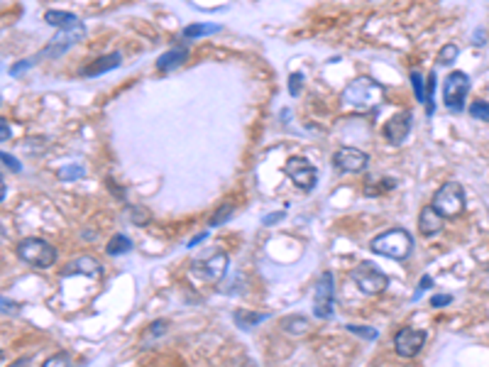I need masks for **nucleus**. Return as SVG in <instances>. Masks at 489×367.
Wrapping results in <instances>:
<instances>
[{
	"label": "nucleus",
	"instance_id": "4be33fe9",
	"mask_svg": "<svg viewBox=\"0 0 489 367\" xmlns=\"http://www.w3.org/2000/svg\"><path fill=\"white\" fill-rule=\"evenodd\" d=\"M108 255L110 257H118V255H125V253H130L132 250V240L127 236H115V238H110V242H108Z\"/></svg>",
	"mask_w": 489,
	"mask_h": 367
},
{
	"label": "nucleus",
	"instance_id": "423d86ee",
	"mask_svg": "<svg viewBox=\"0 0 489 367\" xmlns=\"http://www.w3.org/2000/svg\"><path fill=\"white\" fill-rule=\"evenodd\" d=\"M350 277H353L355 287L360 289L362 294H367V296H375V294H381L384 289H387L389 279L387 275L381 270H377L372 262H362L358 264L353 272H350Z\"/></svg>",
	"mask_w": 489,
	"mask_h": 367
},
{
	"label": "nucleus",
	"instance_id": "bb28decb",
	"mask_svg": "<svg viewBox=\"0 0 489 367\" xmlns=\"http://www.w3.org/2000/svg\"><path fill=\"white\" fill-rule=\"evenodd\" d=\"M230 216H233V203H223L221 208L216 211V216L211 218V228H218V225H223L225 220H230Z\"/></svg>",
	"mask_w": 489,
	"mask_h": 367
},
{
	"label": "nucleus",
	"instance_id": "f704fd0d",
	"mask_svg": "<svg viewBox=\"0 0 489 367\" xmlns=\"http://www.w3.org/2000/svg\"><path fill=\"white\" fill-rule=\"evenodd\" d=\"M12 138V127L5 118H0V142H5V140Z\"/></svg>",
	"mask_w": 489,
	"mask_h": 367
},
{
	"label": "nucleus",
	"instance_id": "c756f323",
	"mask_svg": "<svg viewBox=\"0 0 489 367\" xmlns=\"http://www.w3.org/2000/svg\"><path fill=\"white\" fill-rule=\"evenodd\" d=\"M0 164L3 166H8V169H10V172H23V164H20V162L15 160V157H10V155H5V152H0Z\"/></svg>",
	"mask_w": 489,
	"mask_h": 367
},
{
	"label": "nucleus",
	"instance_id": "39448f33",
	"mask_svg": "<svg viewBox=\"0 0 489 367\" xmlns=\"http://www.w3.org/2000/svg\"><path fill=\"white\" fill-rule=\"evenodd\" d=\"M470 93V76L462 71H453L443 81V103L450 113L465 110V98Z\"/></svg>",
	"mask_w": 489,
	"mask_h": 367
},
{
	"label": "nucleus",
	"instance_id": "ea45409f",
	"mask_svg": "<svg viewBox=\"0 0 489 367\" xmlns=\"http://www.w3.org/2000/svg\"><path fill=\"white\" fill-rule=\"evenodd\" d=\"M205 238H208V233H199V236H196V238H191V242H188V247H196V245H199V242H203Z\"/></svg>",
	"mask_w": 489,
	"mask_h": 367
},
{
	"label": "nucleus",
	"instance_id": "f257e3e1",
	"mask_svg": "<svg viewBox=\"0 0 489 367\" xmlns=\"http://www.w3.org/2000/svg\"><path fill=\"white\" fill-rule=\"evenodd\" d=\"M340 103L350 113H375L381 103H384V88L381 84H377L370 76H358L355 81H350L342 91Z\"/></svg>",
	"mask_w": 489,
	"mask_h": 367
},
{
	"label": "nucleus",
	"instance_id": "cd10ccee",
	"mask_svg": "<svg viewBox=\"0 0 489 367\" xmlns=\"http://www.w3.org/2000/svg\"><path fill=\"white\" fill-rule=\"evenodd\" d=\"M457 54H460V49H457L455 45H445L443 49H440V54H438V64L440 66H450V64L457 59Z\"/></svg>",
	"mask_w": 489,
	"mask_h": 367
},
{
	"label": "nucleus",
	"instance_id": "a211bd4d",
	"mask_svg": "<svg viewBox=\"0 0 489 367\" xmlns=\"http://www.w3.org/2000/svg\"><path fill=\"white\" fill-rule=\"evenodd\" d=\"M186 59H188V49H181V47H177V49H171V52L162 54V57L157 59V69H160V71H171V69H177V66H181Z\"/></svg>",
	"mask_w": 489,
	"mask_h": 367
},
{
	"label": "nucleus",
	"instance_id": "0eeeda50",
	"mask_svg": "<svg viewBox=\"0 0 489 367\" xmlns=\"http://www.w3.org/2000/svg\"><path fill=\"white\" fill-rule=\"evenodd\" d=\"M333 304H336V281H333V275L325 272L321 277V281L313 289V316L316 318H330L333 316Z\"/></svg>",
	"mask_w": 489,
	"mask_h": 367
},
{
	"label": "nucleus",
	"instance_id": "1a4fd4ad",
	"mask_svg": "<svg viewBox=\"0 0 489 367\" xmlns=\"http://www.w3.org/2000/svg\"><path fill=\"white\" fill-rule=\"evenodd\" d=\"M426 345V331L421 328H401V331L394 336V350H397V355L401 357H416L418 353L423 350Z\"/></svg>",
	"mask_w": 489,
	"mask_h": 367
},
{
	"label": "nucleus",
	"instance_id": "dca6fc26",
	"mask_svg": "<svg viewBox=\"0 0 489 367\" xmlns=\"http://www.w3.org/2000/svg\"><path fill=\"white\" fill-rule=\"evenodd\" d=\"M443 216H440L438 211L433 206H426L421 211V216H418V228H421V233L426 238H433V236H438L440 230H443Z\"/></svg>",
	"mask_w": 489,
	"mask_h": 367
},
{
	"label": "nucleus",
	"instance_id": "aec40b11",
	"mask_svg": "<svg viewBox=\"0 0 489 367\" xmlns=\"http://www.w3.org/2000/svg\"><path fill=\"white\" fill-rule=\"evenodd\" d=\"M235 323H238L240 328H255V326H260L262 321H267L269 318V314H252V311H235Z\"/></svg>",
	"mask_w": 489,
	"mask_h": 367
},
{
	"label": "nucleus",
	"instance_id": "20e7f679",
	"mask_svg": "<svg viewBox=\"0 0 489 367\" xmlns=\"http://www.w3.org/2000/svg\"><path fill=\"white\" fill-rule=\"evenodd\" d=\"M436 211L443 218H457L465 211V189L457 181H445L436 194H433V203Z\"/></svg>",
	"mask_w": 489,
	"mask_h": 367
},
{
	"label": "nucleus",
	"instance_id": "72a5a7b5",
	"mask_svg": "<svg viewBox=\"0 0 489 367\" xmlns=\"http://www.w3.org/2000/svg\"><path fill=\"white\" fill-rule=\"evenodd\" d=\"M448 304H453V296H450V294H438V296L431 299L433 309H440V306H448Z\"/></svg>",
	"mask_w": 489,
	"mask_h": 367
},
{
	"label": "nucleus",
	"instance_id": "4c0bfd02",
	"mask_svg": "<svg viewBox=\"0 0 489 367\" xmlns=\"http://www.w3.org/2000/svg\"><path fill=\"white\" fill-rule=\"evenodd\" d=\"M431 284H433V279H431V277H423V279L421 281H418V289H416V294H414V299H418V296H421V294L423 292H426V289H431Z\"/></svg>",
	"mask_w": 489,
	"mask_h": 367
},
{
	"label": "nucleus",
	"instance_id": "f8f14e48",
	"mask_svg": "<svg viewBox=\"0 0 489 367\" xmlns=\"http://www.w3.org/2000/svg\"><path fill=\"white\" fill-rule=\"evenodd\" d=\"M228 255L225 253H216L213 257L208 260H199V262L191 264V272H194L196 277H201V279L205 281H218L225 277V272H228Z\"/></svg>",
	"mask_w": 489,
	"mask_h": 367
},
{
	"label": "nucleus",
	"instance_id": "5701e85b",
	"mask_svg": "<svg viewBox=\"0 0 489 367\" xmlns=\"http://www.w3.org/2000/svg\"><path fill=\"white\" fill-rule=\"evenodd\" d=\"M57 177L62 179V181H76V179L86 177V169L81 164H68V166H62V169H59Z\"/></svg>",
	"mask_w": 489,
	"mask_h": 367
},
{
	"label": "nucleus",
	"instance_id": "58836bf2",
	"mask_svg": "<svg viewBox=\"0 0 489 367\" xmlns=\"http://www.w3.org/2000/svg\"><path fill=\"white\" fill-rule=\"evenodd\" d=\"M166 326H169L166 321H154L152 323V336H162V333H166Z\"/></svg>",
	"mask_w": 489,
	"mask_h": 367
},
{
	"label": "nucleus",
	"instance_id": "393cba45",
	"mask_svg": "<svg viewBox=\"0 0 489 367\" xmlns=\"http://www.w3.org/2000/svg\"><path fill=\"white\" fill-rule=\"evenodd\" d=\"M411 84H414L416 101L426 105V84H423V79H421V74H418V71H411Z\"/></svg>",
	"mask_w": 489,
	"mask_h": 367
},
{
	"label": "nucleus",
	"instance_id": "473e14b6",
	"mask_svg": "<svg viewBox=\"0 0 489 367\" xmlns=\"http://www.w3.org/2000/svg\"><path fill=\"white\" fill-rule=\"evenodd\" d=\"M32 64H34V59H23V62L12 64V66H10V74H12V76H20L25 69H29V66H32Z\"/></svg>",
	"mask_w": 489,
	"mask_h": 367
},
{
	"label": "nucleus",
	"instance_id": "6ab92c4d",
	"mask_svg": "<svg viewBox=\"0 0 489 367\" xmlns=\"http://www.w3.org/2000/svg\"><path fill=\"white\" fill-rule=\"evenodd\" d=\"M216 32H221V25H216V23H194V25H186V27H184V37H188V40L216 35Z\"/></svg>",
	"mask_w": 489,
	"mask_h": 367
},
{
	"label": "nucleus",
	"instance_id": "79ce46f5",
	"mask_svg": "<svg viewBox=\"0 0 489 367\" xmlns=\"http://www.w3.org/2000/svg\"><path fill=\"white\" fill-rule=\"evenodd\" d=\"M0 362H3V353H0Z\"/></svg>",
	"mask_w": 489,
	"mask_h": 367
},
{
	"label": "nucleus",
	"instance_id": "412c9836",
	"mask_svg": "<svg viewBox=\"0 0 489 367\" xmlns=\"http://www.w3.org/2000/svg\"><path fill=\"white\" fill-rule=\"evenodd\" d=\"M281 328H284L286 333H291V336H303V333L308 331V318H303V316L299 314L286 316L284 321H281Z\"/></svg>",
	"mask_w": 489,
	"mask_h": 367
},
{
	"label": "nucleus",
	"instance_id": "4468645a",
	"mask_svg": "<svg viewBox=\"0 0 489 367\" xmlns=\"http://www.w3.org/2000/svg\"><path fill=\"white\" fill-rule=\"evenodd\" d=\"M71 275H86V277H91V279H98V277L103 275V267L101 262L93 257H79L74 260V262H68L66 270L62 272V277H71Z\"/></svg>",
	"mask_w": 489,
	"mask_h": 367
},
{
	"label": "nucleus",
	"instance_id": "e433bc0d",
	"mask_svg": "<svg viewBox=\"0 0 489 367\" xmlns=\"http://www.w3.org/2000/svg\"><path fill=\"white\" fill-rule=\"evenodd\" d=\"M0 311H3V314H17L20 306H17L15 301H8V299L0 296Z\"/></svg>",
	"mask_w": 489,
	"mask_h": 367
},
{
	"label": "nucleus",
	"instance_id": "7ed1b4c3",
	"mask_svg": "<svg viewBox=\"0 0 489 367\" xmlns=\"http://www.w3.org/2000/svg\"><path fill=\"white\" fill-rule=\"evenodd\" d=\"M17 257L23 260L29 267H37V270H49L51 264L57 262V247L49 245L42 238H25L20 245H17Z\"/></svg>",
	"mask_w": 489,
	"mask_h": 367
},
{
	"label": "nucleus",
	"instance_id": "f3484780",
	"mask_svg": "<svg viewBox=\"0 0 489 367\" xmlns=\"http://www.w3.org/2000/svg\"><path fill=\"white\" fill-rule=\"evenodd\" d=\"M45 23L51 25V27L57 29H68V27H76V25L81 23L76 15H71V12H64V10H47L45 12Z\"/></svg>",
	"mask_w": 489,
	"mask_h": 367
},
{
	"label": "nucleus",
	"instance_id": "f03ea898",
	"mask_svg": "<svg viewBox=\"0 0 489 367\" xmlns=\"http://www.w3.org/2000/svg\"><path fill=\"white\" fill-rule=\"evenodd\" d=\"M372 250L381 257L389 260H406L414 250V238H411L409 230L404 228H392L387 233H381L372 240Z\"/></svg>",
	"mask_w": 489,
	"mask_h": 367
},
{
	"label": "nucleus",
	"instance_id": "c85d7f7f",
	"mask_svg": "<svg viewBox=\"0 0 489 367\" xmlns=\"http://www.w3.org/2000/svg\"><path fill=\"white\" fill-rule=\"evenodd\" d=\"M350 333H355V336H362L364 340H377V336L379 333L375 331V328H367V326H358V323H350V326H345Z\"/></svg>",
	"mask_w": 489,
	"mask_h": 367
},
{
	"label": "nucleus",
	"instance_id": "6e6552de",
	"mask_svg": "<svg viewBox=\"0 0 489 367\" xmlns=\"http://www.w3.org/2000/svg\"><path fill=\"white\" fill-rule=\"evenodd\" d=\"M284 172L301 191H311L313 186H316V179H318L316 166H313L306 157H289V160H286Z\"/></svg>",
	"mask_w": 489,
	"mask_h": 367
},
{
	"label": "nucleus",
	"instance_id": "b1692460",
	"mask_svg": "<svg viewBox=\"0 0 489 367\" xmlns=\"http://www.w3.org/2000/svg\"><path fill=\"white\" fill-rule=\"evenodd\" d=\"M436 74H428V84H426V113L428 115H433L436 113Z\"/></svg>",
	"mask_w": 489,
	"mask_h": 367
},
{
	"label": "nucleus",
	"instance_id": "a878e982",
	"mask_svg": "<svg viewBox=\"0 0 489 367\" xmlns=\"http://www.w3.org/2000/svg\"><path fill=\"white\" fill-rule=\"evenodd\" d=\"M470 115H473L475 121L489 123V101H475V103L470 105Z\"/></svg>",
	"mask_w": 489,
	"mask_h": 367
},
{
	"label": "nucleus",
	"instance_id": "a19ab883",
	"mask_svg": "<svg viewBox=\"0 0 489 367\" xmlns=\"http://www.w3.org/2000/svg\"><path fill=\"white\" fill-rule=\"evenodd\" d=\"M3 199H5V179L0 177V201H3Z\"/></svg>",
	"mask_w": 489,
	"mask_h": 367
},
{
	"label": "nucleus",
	"instance_id": "7c9ffc66",
	"mask_svg": "<svg viewBox=\"0 0 489 367\" xmlns=\"http://www.w3.org/2000/svg\"><path fill=\"white\" fill-rule=\"evenodd\" d=\"M303 88V74H291L289 76V93L291 96H299Z\"/></svg>",
	"mask_w": 489,
	"mask_h": 367
},
{
	"label": "nucleus",
	"instance_id": "ddd939ff",
	"mask_svg": "<svg viewBox=\"0 0 489 367\" xmlns=\"http://www.w3.org/2000/svg\"><path fill=\"white\" fill-rule=\"evenodd\" d=\"M86 35V27L84 23H79L76 27H68V29H59L54 40L45 47V57H62L64 52H68V47H74L76 42H81Z\"/></svg>",
	"mask_w": 489,
	"mask_h": 367
},
{
	"label": "nucleus",
	"instance_id": "2eb2a0df",
	"mask_svg": "<svg viewBox=\"0 0 489 367\" xmlns=\"http://www.w3.org/2000/svg\"><path fill=\"white\" fill-rule=\"evenodd\" d=\"M120 64H123V54H120V52H110V54H105V57H98L96 62H91L88 66H84V71H81V74L88 76V79H93V76H101V74H105V71L118 69Z\"/></svg>",
	"mask_w": 489,
	"mask_h": 367
},
{
	"label": "nucleus",
	"instance_id": "9d476101",
	"mask_svg": "<svg viewBox=\"0 0 489 367\" xmlns=\"http://www.w3.org/2000/svg\"><path fill=\"white\" fill-rule=\"evenodd\" d=\"M409 132H411V113L409 110H401V113H394L384 127H381V135L387 140L389 144L399 147V144H404L409 140Z\"/></svg>",
	"mask_w": 489,
	"mask_h": 367
},
{
	"label": "nucleus",
	"instance_id": "c9c22d12",
	"mask_svg": "<svg viewBox=\"0 0 489 367\" xmlns=\"http://www.w3.org/2000/svg\"><path fill=\"white\" fill-rule=\"evenodd\" d=\"M284 216H286V211L269 213V216H264V218H262V223H264V225H277L279 220H284Z\"/></svg>",
	"mask_w": 489,
	"mask_h": 367
},
{
	"label": "nucleus",
	"instance_id": "2f4dec72",
	"mask_svg": "<svg viewBox=\"0 0 489 367\" xmlns=\"http://www.w3.org/2000/svg\"><path fill=\"white\" fill-rule=\"evenodd\" d=\"M68 362H71V355H68V353H57V355H51L45 365L47 367L49 365H68Z\"/></svg>",
	"mask_w": 489,
	"mask_h": 367
},
{
	"label": "nucleus",
	"instance_id": "9b49d317",
	"mask_svg": "<svg viewBox=\"0 0 489 367\" xmlns=\"http://www.w3.org/2000/svg\"><path fill=\"white\" fill-rule=\"evenodd\" d=\"M370 164V157L360 152L355 147H342L338 149L336 155H333V166H336L338 172H345V174H360L367 169Z\"/></svg>",
	"mask_w": 489,
	"mask_h": 367
}]
</instances>
